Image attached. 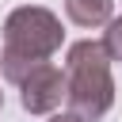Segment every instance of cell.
Listing matches in <instances>:
<instances>
[{"instance_id": "cell-1", "label": "cell", "mask_w": 122, "mask_h": 122, "mask_svg": "<svg viewBox=\"0 0 122 122\" xmlns=\"http://www.w3.org/2000/svg\"><path fill=\"white\" fill-rule=\"evenodd\" d=\"M65 42L61 19L50 8L19 4L4 19V50H0V72L11 84H23L38 65H46Z\"/></svg>"}, {"instance_id": "cell-2", "label": "cell", "mask_w": 122, "mask_h": 122, "mask_svg": "<svg viewBox=\"0 0 122 122\" xmlns=\"http://www.w3.org/2000/svg\"><path fill=\"white\" fill-rule=\"evenodd\" d=\"M69 72V111H76L84 122H99L114 107V76H111V53L95 38H80L69 46L65 57Z\"/></svg>"}, {"instance_id": "cell-3", "label": "cell", "mask_w": 122, "mask_h": 122, "mask_svg": "<svg viewBox=\"0 0 122 122\" xmlns=\"http://www.w3.org/2000/svg\"><path fill=\"white\" fill-rule=\"evenodd\" d=\"M19 103L30 114H53L61 103H69V72L65 69H53L50 61L38 65L19 84Z\"/></svg>"}, {"instance_id": "cell-4", "label": "cell", "mask_w": 122, "mask_h": 122, "mask_svg": "<svg viewBox=\"0 0 122 122\" xmlns=\"http://www.w3.org/2000/svg\"><path fill=\"white\" fill-rule=\"evenodd\" d=\"M111 8H114V0H65V15L76 27H103V23H111Z\"/></svg>"}, {"instance_id": "cell-5", "label": "cell", "mask_w": 122, "mask_h": 122, "mask_svg": "<svg viewBox=\"0 0 122 122\" xmlns=\"http://www.w3.org/2000/svg\"><path fill=\"white\" fill-rule=\"evenodd\" d=\"M103 46H107L111 61H122V15L107 23V34H103Z\"/></svg>"}, {"instance_id": "cell-6", "label": "cell", "mask_w": 122, "mask_h": 122, "mask_svg": "<svg viewBox=\"0 0 122 122\" xmlns=\"http://www.w3.org/2000/svg\"><path fill=\"white\" fill-rule=\"evenodd\" d=\"M50 122H84V118H80L76 111H61V114H53Z\"/></svg>"}, {"instance_id": "cell-7", "label": "cell", "mask_w": 122, "mask_h": 122, "mask_svg": "<svg viewBox=\"0 0 122 122\" xmlns=\"http://www.w3.org/2000/svg\"><path fill=\"white\" fill-rule=\"evenodd\" d=\"M0 107H4V92H0Z\"/></svg>"}]
</instances>
